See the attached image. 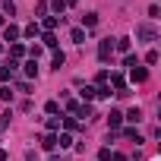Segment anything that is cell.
<instances>
[{
  "label": "cell",
  "instance_id": "cell-1",
  "mask_svg": "<svg viewBox=\"0 0 161 161\" xmlns=\"http://www.w3.org/2000/svg\"><path fill=\"white\" fill-rule=\"evenodd\" d=\"M136 35H139L142 41H152V38H155V29H152V25H139V29H136Z\"/></svg>",
  "mask_w": 161,
  "mask_h": 161
},
{
  "label": "cell",
  "instance_id": "cell-2",
  "mask_svg": "<svg viewBox=\"0 0 161 161\" xmlns=\"http://www.w3.org/2000/svg\"><path fill=\"white\" fill-rule=\"evenodd\" d=\"M111 51H114V44H111V41H101V47H98V57H101V60H108V57H111Z\"/></svg>",
  "mask_w": 161,
  "mask_h": 161
},
{
  "label": "cell",
  "instance_id": "cell-3",
  "mask_svg": "<svg viewBox=\"0 0 161 161\" xmlns=\"http://www.w3.org/2000/svg\"><path fill=\"white\" fill-rule=\"evenodd\" d=\"M3 38H7V41H16V38H19V29H16V25H7V29H3Z\"/></svg>",
  "mask_w": 161,
  "mask_h": 161
},
{
  "label": "cell",
  "instance_id": "cell-4",
  "mask_svg": "<svg viewBox=\"0 0 161 161\" xmlns=\"http://www.w3.org/2000/svg\"><path fill=\"white\" fill-rule=\"evenodd\" d=\"M120 120H123V114H120V111H111V117H108L111 130H117V126H120Z\"/></svg>",
  "mask_w": 161,
  "mask_h": 161
},
{
  "label": "cell",
  "instance_id": "cell-5",
  "mask_svg": "<svg viewBox=\"0 0 161 161\" xmlns=\"http://www.w3.org/2000/svg\"><path fill=\"white\" fill-rule=\"evenodd\" d=\"M145 79H148V73L139 69V66H133V82H145Z\"/></svg>",
  "mask_w": 161,
  "mask_h": 161
},
{
  "label": "cell",
  "instance_id": "cell-6",
  "mask_svg": "<svg viewBox=\"0 0 161 161\" xmlns=\"http://www.w3.org/2000/svg\"><path fill=\"white\" fill-rule=\"evenodd\" d=\"M123 120H130V123H139V120H142V111H139V108H133V111H130Z\"/></svg>",
  "mask_w": 161,
  "mask_h": 161
},
{
  "label": "cell",
  "instance_id": "cell-7",
  "mask_svg": "<svg viewBox=\"0 0 161 161\" xmlns=\"http://www.w3.org/2000/svg\"><path fill=\"white\" fill-rule=\"evenodd\" d=\"M73 41L82 44V41H86V32H82V29H73Z\"/></svg>",
  "mask_w": 161,
  "mask_h": 161
},
{
  "label": "cell",
  "instance_id": "cell-8",
  "mask_svg": "<svg viewBox=\"0 0 161 161\" xmlns=\"http://www.w3.org/2000/svg\"><path fill=\"white\" fill-rule=\"evenodd\" d=\"M82 22H86V25H89V29H92V25H95V22H98V16H95V13H86V16H82Z\"/></svg>",
  "mask_w": 161,
  "mask_h": 161
},
{
  "label": "cell",
  "instance_id": "cell-9",
  "mask_svg": "<svg viewBox=\"0 0 161 161\" xmlns=\"http://www.w3.org/2000/svg\"><path fill=\"white\" fill-rule=\"evenodd\" d=\"M25 76H38V66H35V60H29V63H25Z\"/></svg>",
  "mask_w": 161,
  "mask_h": 161
},
{
  "label": "cell",
  "instance_id": "cell-10",
  "mask_svg": "<svg viewBox=\"0 0 161 161\" xmlns=\"http://www.w3.org/2000/svg\"><path fill=\"white\" fill-rule=\"evenodd\" d=\"M41 145H44V148H47V152H51V148H54V145H57V139H54V136H44V139H41Z\"/></svg>",
  "mask_w": 161,
  "mask_h": 161
},
{
  "label": "cell",
  "instance_id": "cell-11",
  "mask_svg": "<svg viewBox=\"0 0 161 161\" xmlns=\"http://www.w3.org/2000/svg\"><path fill=\"white\" fill-rule=\"evenodd\" d=\"M7 126H10V111H7V114H0V130H7Z\"/></svg>",
  "mask_w": 161,
  "mask_h": 161
},
{
  "label": "cell",
  "instance_id": "cell-12",
  "mask_svg": "<svg viewBox=\"0 0 161 161\" xmlns=\"http://www.w3.org/2000/svg\"><path fill=\"white\" fill-rule=\"evenodd\" d=\"M44 44H47V47H57V38H54V35L47 32V35H44Z\"/></svg>",
  "mask_w": 161,
  "mask_h": 161
},
{
  "label": "cell",
  "instance_id": "cell-13",
  "mask_svg": "<svg viewBox=\"0 0 161 161\" xmlns=\"http://www.w3.org/2000/svg\"><path fill=\"white\" fill-rule=\"evenodd\" d=\"M10 51H13V57H22V54H25V47H22V44H13Z\"/></svg>",
  "mask_w": 161,
  "mask_h": 161
},
{
  "label": "cell",
  "instance_id": "cell-14",
  "mask_svg": "<svg viewBox=\"0 0 161 161\" xmlns=\"http://www.w3.org/2000/svg\"><path fill=\"white\" fill-rule=\"evenodd\" d=\"M51 161H60V158H51Z\"/></svg>",
  "mask_w": 161,
  "mask_h": 161
}]
</instances>
